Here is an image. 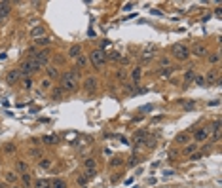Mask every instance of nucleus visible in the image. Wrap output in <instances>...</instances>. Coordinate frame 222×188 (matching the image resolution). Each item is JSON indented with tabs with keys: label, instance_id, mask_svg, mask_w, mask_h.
I'll use <instances>...</instances> for the list:
<instances>
[{
	"label": "nucleus",
	"instance_id": "29",
	"mask_svg": "<svg viewBox=\"0 0 222 188\" xmlns=\"http://www.w3.org/2000/svg\"><path fill=\"white\" fill-rule=\"evenodd\" d=\"M173 72V67H165V69H160V76L161 78H167V76Z\"/></svg>",
	"mask_w": 222,
	"mask_h": 188
},
{
	"label": "nucleus",
	"instance_id": "20",
	"mask_svg": "<svg viewBox=\"0 0 222 188\" xmlns=\"http://www.w3.org/2000/svg\"><path fill=\"white\" fill-rule=\"evenodd\" d=\"M34 188H51V181H48V179H40V181L34 182Z\"/></svg>",
	"mask_w": 222,
	"mask_h": 188
},
{
	"label": "nucleus",
	"instance_id": "47",
	"mask_svg": "<svg viewBox=\"0 0 222 188\" xmlns=\"http://www.w3.org/2000/svg\"><path fill=\"white\" fill-rule=\"evenodd\" d=\"M14 188H19V186H14Z\"/></svg>",
	"mask_w": 222,
	"mask_h": 188
},
{
	"label": "nucleus",
	"instance_id": "14",
	"mask_svg": "<svg viewBox=\"0 0 222 188\" xmlns=\"http://www.w3.org/2000/svg\"><path fill=\"white\" fill-rule=\"evenodd\" d=\"M80 55H82V46H78V44L70 46V50H69V57H72V59H78Z\"/></svg>",
	"mask_w": 222,
	"mask_h": 188
},
{
	"label": "nucleus",
	"instance_id": "32",
	"mask_svg": "<svg viewBox=\"0 0 222 188\" xmlns=\"http://www.w3.org/2000/svg\"><path fill=\"white\" fill-rule=\"evenodd\" d=\"M50 87H51V80L50 78H44L42 80V90H50Z\"/></svg>",
	"mask_w": 222,
	"mask_h": 188
},
{
	"label": "nucleus",
	"instance_id": "1",
	"mask_svg": "<svg viewBox=\"0 0 222 188\" xmlns=\"http://www.w3.org/2000/svg\"><path fill=\"white\" fill-rule=\"evenodd\" d=\"M61 84L65 91H76L78 90V70H69L61 76Z\"/></svg>",
	"mask_w": 222,
	"mask_h": 188
},
{
	"label": "nucleus",
	"instance_id": "10",
	"mask_svg": "<svg viewBox=\"0 0 222 188\" xmlns=\"http://www.w3.org/2000/svg\"><path fill=\"white\" fill-rule=\"evenodd\" d=\"M190 133H188V131H182V133H179L175 137V142L176 145H188V142H190Z\"/></svg>",
	"mask_w": 222,
	"mask_h": 188
},
{
	"label": "nucleus",
	"instance_id": "35",
	"mask_svg": "<svg viewBox=\"0 0 222 188\" xmlns=\"http://www.w3.org/2000/svg\"><path fill=\"white\" fill-rule=\"evenodd\" d=\"M121 163H124V160H121V158H114L112 162H110V165H112V167H118V165H121Z\"/></svg>",
	"mask_w": 222,
	"mask_h": 188
},
{
	"label": "nucleus",
	"instance_id": "13",
	"mask_svg": "<svg viewBox=\"0 0 222 188\" xmlns=\"http://www.w3.org/2000/svg\"><path fill=\"white\" fill-rule=\"evenodd\" d=\"M146 131H137L135 133V137H133V142H135L137 146H141V145H144V139H146Z\"/></svg>",
	"mask_w": 222,
	"mask_h": 188
},
{
	"label": "nucleus",
	"instance_id": "21",
	"mask_svg": "<svg viewBox=\"0 0 222 188\" xmlns=\"http://www.w3.org/2000/svg\"><path fill=\"white\" fill-rule=\"evenodd\" d=\"M4 179H6L8 182H17V173H15V171H6V173H4Z\"/></svg>",
	"mask_w": 222,
	"mask_h": 188
},
{
	"label": "nucleus",
	"instance_id": "33",
	"mask_svg": "<svg viewBox=\"0 0 222 188\" xmlns=\"http://www.w3.org/2000/svg\"><path fill=\"white\" fill-rule=\"evenodd\" d=\"M209 61L213 63V65H216V63L220 61V53H213V55H211V57H209Z\"/></svg>",
	"mask_w": 222,
	"mask_h": 188
},
{
	"label": "nucleus",
	"instance_id": "15",
	"mask_svg": "<svg viewBox=\"0 0 222 188\" xmlns=\"http://www.w3.org/2000/svg\"><path fill=\"white\" fill-rule=\"evenodd\" d=\"M194 80H196V72H194V69H188V70L184 72V86L194 84Z\"/></svg>",
	"mask_w": 222,
	"mask_h": 188
},
{
	"label": "nucleus",
	"instance_id": "22",
	"mask_svg": "<svg viewBox=\"0 0 222 188\" xmlns=\"http://www.w3.org/2000/svg\"><path fill=\"white\" fill-rule=\"evenodd\" d=\"M197 148H199V145H196V142L192 145V142H190V145H186V146H184V154H186V156H190V154H194Z\"/></svg>",
	"mask_w": 222,
	"mask_h": 188
},
{
	"label": "nucleus",
	"instance_id": "8",
	"mask_svg": "<svg viewBox=\"0 0 222 188\" xmlns=\"http://www.w3.org/2000/svg\"><path fill=\"white\" fill-rule=\"evenodd\" d=\"M84 90H85V93H95V90H97V78H85L84 80Z\"/></svg>",
	"mask_w": 222,
	"mask_h": 188
},
{
	"label": "nucleus",
	"instance_id": "23",
	"mask_svg": "<svg viewBox=\"0 0 222 188\" xmlns=\"http://www.w3.org/2000/svg\"><path fill=\"white\" fill-rule=\"evenodd\" d=\"M141 76H142V69H141V67H137V69H133V70H131V78L135 80V82L141 80Z\"/></svg>",
	"mask_w": 222,
	"mask_h": 188
},
{
	"label": "nucleus",
	"instance_id": "38",
	"mask_svg": "<svg viewBox=\"0 0 222 188\" xmlns=\"http://www.w3.org/2000/svg\"><path fill=\"white\" fill-rule=\"evenodd\" d=\"M95 175H97V171H85V173H84V177H85V179H93Z\"/></svg>",
	"mask_w": 222,
	"mask_h": 188
},
{
	"label": "nucleus",
	"instance_id": "31",
	"mask_svg": "<svg viewBox=\"0 0 222 188\" xmlns=\"http://www.w3.org/2000/svg\"><path fill=\"white\" fill-rule=\"evenodd\" d=\"M112 61H120L121 59V53H118V51H110V55H108Z\"/></svg>",
	"mask_w": 222,
	"mask_h": 188
},
{
	"label": "nucleus",
	"instance_id": "16",
	"mask_svg": "<svg viewBox=\"0 0 222 188\" xmlns=\"http://www.w3.org/2000/svg\"><path fill=\"white\" fill-rule=\"evenodd\" d=\"M44 32H46V30H44V27H42V25H38V27H34V29L30 30V38L38 40V38H42V36H44Z\"/></svg>",
	"mask_w": 222,
	"mask_h": 188
},
{
	"label": "nucleus",
	"instance_id": "30",
	"mask_svg": "<svg viewBox=\"0 0 222 188\" xmlns=\"http://www.w3.org/2000/svg\"><path fill=\"white\" fill-rule=\"evenodd\" d=\"M51 188H66V184H65V181H61V179H55V181L51 182Z\"/></svg>",
	"mask_w": 222,
	"mask_h": 188
},
{
	"label": "nucleus",
	"instance_id": "37",
	"mask_svg": "<svg viewBox=\"0 0 222 188\" xmlns=\"http://www.w3.org/2000/svg\"><path fill=\"white\" fill-rule=\"evenodd\" d=\"M196 82H197V86H207V84H205V78H203V76H196Z\"/></svg>",
	"mask_w": 222,
	"mask_h": 188
},
{
	"label": "nucleus",
	"instance_id": "44",
	"mask_svg": "<svg viewBox=\"0 0 222 188\" xmlns=\"http://www.w3.org/2000/svg\"><path fill=\"white\" fill-rule=\"evenodd\" d=\"M78 182H80V184H85V182H87V179H85V177L82 175V177H80V179H78Z\"/></svg>",
	"mask_w": 222,
	"mask_h": 188
},
{
	"label": "nucleus",
	"instance_id": "5",
	"mask_svg": "<svg viewBox=\"0 0 222 188\" xmlns=\"http://www.w3.org/2000/svg\"><path fill=\"white\" fill-rule=\"evenodd\" d=\"M32 59H34L40 67H48V61H50V51L48 50H40L36 53H32Z\"/></svg>",
	"mask_w": 222,
	"mask_h": 188
},
{
	"label": "nucleus",
	"instance_id": "3",
	"mask_svg": "<svg viewBox=\"0 0 222 188\" xmlns=\"http://www.w3.org/2000/svg\"><path fill=\"white\" fill-rule=\"evenodd\" d=\"M171 55L175 59H179V61H186L190 57V50H188V46H184V44H173L171 46Z\"/></svg>",
	"mask_w": 222,
	"mask_h": 188
},
{
	"label": "nucleus",
	"instance_id": "39",
	"mask_svg": "<svg viewBox=\"0 0 222 188\" xmlns=\"http://www.w3.org/2000/svg\"><path fill=\"white\" fill-rule=\"evenodd\" d=\"M4 152H8V154H10V152H15V146H14V145H6V146H4Z\"/></svg>",
	"mask_w": 222,
	"mask_h": 188
},
{
	"label": "nucleus",
	"instance_id": "11",
	"mask_svg": "<svg viewBox=\"0 0 222 188\" xmlns=\"http://www.w3.org/2000/svg\"><path fill=\"white\" fill-rule=\"evenodd\" d=\"M192 51H194V55H197V57H203V55H207V53H209V50H207L205 44H196ZM192 51H190V53H192Z\"/></svg>",
	"mask_w": 222,
	"mask_h": 188
},
{
	"label": "nucleus",
	"instance_id": "36",
	"mask_svg": "<svg viewBox=\"0 0 222 188\" xmlns=\"http://www.w3.org/2000/svg\"><path fill=\"white\" fill-rule=\"evenodd\" d=\"M23 87H25V90H30V87H32V80H30V78H25V80H23Z\"/></svg>",
	"mask_w": 222,
	"mask_h": 188
},
{
	"label": "nucleus",
	"instance_id": "41",
	"mask_svg": "<svg viewBox=\"0 0 222 188\" xmlns=\"http://www.w3.org/2000/svg\"><path fill=\"white\" fill-rule=\"evenodd\" d=\"M116 76H118L120 80H124V78H125V70H118V74H116Z\"/></svg>",
	"mask_w": 222,
	"mask_h": 188
},
{
	"label": "nucleus",
	"instance_id": "40",
	"mask_svg": "<svg viewBox=\"0 0 222 188\" xmlns=\"http://www.w3.org/2000/svg\"><path fill=\"white\" fill-rule=\"evenodd\" d=\"M127 163H129V165H131V167H133V165H137V163H139V158H133V156H131Z\"/></svg>",
	"mask_w": 222,
	"mask_h": 188
},
{
	"label": "nucleus",
	"instance_id": "17",
	"mask_svg": "<svg viewBox=\"0 0 222 188\" xmlns=\"http://www.w3.org/2000/svg\"><path fill=\"white\" fill-rule=\"evenodd\" d=\"M84 167H85V171H97V162L93 158H87V160H84Z\"/></svg>",
	"mask_w": 222,
	"mask_h": 188
},
{
	"label": "nucleus",
	"instance_id": "2",
	"mask_svg": "<svg viewBox=\"0 0 222 188\" xmlns=\"http://www.w3.org/2000/svg\"><path fill=\"white\" fill-rule=\"evenodd\" d=\"M40 69H42V67H40V65H38L34 59H32V55H30L29 59H25L23 63H21V67H19V72H21V74H25L27 78H29V74L36 72V70H40Z\"/></svg>",
	"mask_w": 222,
	"mask_h": 188
},
{
	"label": "nucleus",
	"instance_id": "25",
	"mask_svg": "<svg viewBox=\"0 0 222 188\" xmlns=\"http://www.w3.org/2000/svg\"><path fill=\"white\" fill-rule=\"evenodd\" d=\"M42 142H46V145H53V142H57V137H55V135H46V137H42Z\"/></svg>",
	"mask_w": 222,
	"mask_h": 188
},
{
	"label": "nucleus",
	"instance_id": "28",
	"mask_svg": "<svg viewBox=\"0 0 222 188\" xmlns=\"http://www.w3.org/2000/svg\"><path fill=\"white\" fill-rule=\"evenodd\" d=\"M85 65H87V59L84 57V55H80V57L76 59V67H78V69H84Z\"/></svg>",
	"mask_w": 222,
	"mask_h": 188
},
{
	"label": "nucleus",
	"instance_id": "42",
	"mask_svg": "<svg viewBox=\"0 0 222 188\" xmlns=\"http://www.w3.org/2000/svg\"><path fill=\"white\" fill-rule=\"evenodd\" d=\"M61 93H63L61 90H57V91H53V99H59V97H61Z\"/></svg>",
	"mask_w": 222,
	"mask_h": 188
},
{
	"label": "nucleus",
	"instance_id": "4",
	"mask_svg": "<svg viewBox=\"0 0 222 188\" xmlns=\"http://www.w3.org/2000/svg\"><path fill=\"white\" fill-rule=\"evenodd\" d=\"M89 61H91V65H93L97 70H101L103 65L106 63V53H105L103 50H93V51L89 53Z\"/></svg>",
	"mask_w": 222,
	"mask_h": 188
},
{
	"label": "nucleus",
	"instance_id": "12",
	"mask_svg": "<svg viewBox=\"0 0 222 188\" xmlns=\"http://www.w3.org/2000/svg\"><path fill=\"white\" fill-rule=\"evenodd\" d=\"M46 72H48V78L50 80H57V78H61V72H59V69H55V67H46Z\"/></svg>",
	"mask_w": 222,
	"mask_h": 188
},
{
	"label": "nucleus",
	"instance_id": "9",
	"mask_svg": "<svg viewBox=\"0 0 222 188\" xmlns=\"http://www.w3.org/2000/svg\"><path fill=\"white\" fill-rule=\"evenodd\" d=\"M19 76H21V72H19V69H14V70H10L8 74H6V82L12 86V84H15L17 80H19Z\"/></svg>",
	"mask_w": 222,
	"mask_h": 188
},
{
	"label": "nucleus",
	"instance_id": "26",
	"mask_svg": "<svg viewBox=\"0 0 222 188\" xmlns=\"http://www.w3.org/2000/svg\"><path fill=\"white\" fill-rule=\"evenodd\" d=\"M38 165H40L42 169H50V167H51V160L44 158V160H40V162H38Z\"/></svg>",
	"mask_w": 222,
	"mask_h": 188
},
{
	"label": "nucleus",
	"instance_id": "34",
	"mask_svg": "<svg viewBox=\"0 0 222 188\" xmlns=\"http://www.w3.org/2000/svg\"><path fill=\"white\" fill-rule=\"evenodd\" d=\"M36 44H38V46H46V44H50V38L42 36V38H38V40H36Z\"/></svg>",
	"mask_w": 222,
	"mask_h": 188
},
{
	"label": "nucleus",
	"instance_id": "46",
	"mask_svg": "<svg viewBox=\"0 0 222 188\" xmlns=\"http://www.w3.org/2000/svg\"><path fill=\"white\" fill-rule=\"evenodd\" d=\"M0 188H8V186H6V184H4V182H0Z\"/></svg>",
	"mask_w": 222,
	"mask_h": 188
},
{
	"label": "nucleus",
	"instance_id": "7",
	"mask_svg": "<svg viewBox=\"0 0 222 188\" xmlns=\"http://www.w3.org/2000/svg\"><path fill=\"white\" fill-rule=\"evenodd\" d=\"M10 12H12V4L10 2H0V23L8 19Z\"/></svg>",
	"mask_w": 222,
	"mask_h": 188
},
{
	"label": "nucleus",
	"instance_id": "6",
	"mask_svg": "<svg viewBox=\"0 0 222 188\" xmlns=\"http://www.w3.org/2000/svg\"><path fill=\"white\" fill-rule=\"evenodd\" d=\"M192 133H194V139H196L197 142H201V141L209 139V135H211V127L203 126V127H197L196 131H192Z\"/></svg>",
	"mask_w": 222,
	"mask_h": 188
},
{
	"label": "nucleus",
	"instance_id": "24",
	"mask_svg": "<svg viewBox=\"0 0 222 188\" xmlns=\"http://www.w3.org/2000/svg\"><path fill=\"white\" fill-rule=\"evenodd\" d=\"M21 181H23L25 186H30V184H32V177L29 175V171H27V173H21Z\"/></svg>",
	"mask_w": 222,
	"mask_h": 188
},
{
	"label": "nucleus",
	"instance_id": "19",
	"mask_svg": "<svg viewBox=\"0 0 222 188\" xmlns=\"http://www.w3.org/2000/svg\"><path fill=\"white\" fill-rule=\"evenodd\" d=\"M211 133H213L215 139H220V120H215L213 127H211Z\"/></svg>",
	"mask_w": 222,
	"mask_h": 188
},
{
	"label": "nucleus",
	"instance_id": "43",
	"mask_svg": "<svg viewBox=\"0 0 222 188\" xmlns=\"http://www.w3.org/2000/svg\"><path fill=\"white\" fill-rule=\"evenodd\" d=\"M194 105H196V103L190 101V103H186V105H184V108H186V110H190V108H194Z\"/></svg>",
	"mask_w": 222,
	"mask_h": 188
},
{
	"label": "nucleus",
	"instance_id": "27",
	"mask_svg": "<svg viewBox=\"0 0 222 188\" xmlns=\"http://www.w3.org/2000/svg\"><path fill=\"white\" fill-rule=\"evenodd\" d=\"M17 171H19V173H27V171H29L27 163H25L23 160H19V162H17Z\"/></svg>",
	"mask_w": 222,
	"mask_h": 188
},
{
	"label": "nucleus",
	"instance_id": "45",
	"mask_svg": "<svg viewBox=\"0 0 222 188\" xmlns=\"http://www.w3.org/2000/svg\"><path fill=\"white\" fill-rule=\"evenodd\" d=\"M131 8H133V4H125V6H124V10H125V12H129Z\"/></svg>",
	"mask_w": 222,
	"mask_h": 188
},
{
	"label": "nucleus",
	"instance_id": "18",
	"mask_svg": "<svg viewBox=\"0 0 222 188\" xmlns=\"http://www.w3.org/2000/svg\"><path fill=\"white\" fill-rule=\"evenodd\" d=\"M205 84H218V72L216 70H211L207 74V78H205Z\"/></svg>",
	"mask_w": 222,
	"mask_h": 188
}]
</instances>
